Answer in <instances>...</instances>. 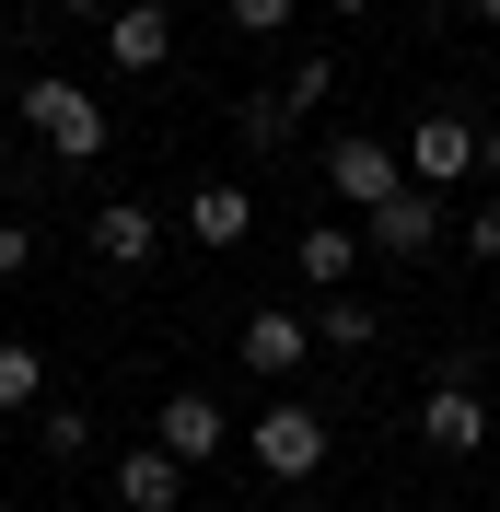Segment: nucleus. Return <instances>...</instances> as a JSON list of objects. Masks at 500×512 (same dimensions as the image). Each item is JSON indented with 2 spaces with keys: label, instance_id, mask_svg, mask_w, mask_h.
I'll list each match as a JSON object with an SVG mask.
<instances>
[{
  "label": "nucleus",
  "instance_id": "f257e3e1",
  "mask_svg": "<svg viewBox=\"0 0 500 512\" xmlns=\"http://www.w3.org/2000/svg\"><path fill=\"white\" fill-rule=\"evenodd\" d=\"M24 128H35L59 163H94L105 140H117V117H105L82 82H59V70H35V82H24Z\"/></svg>",
  "mask_w": 500,
  "mask_h": 512
},
{
  "label": "nucleus",
  "instance_id": "f03ea898",
  "mask_svg": "<svg viewBox=\"0 0 500 512\" xmlns=\"http://www.w3.org/2000/svg\"><path fill=\"white\" fill-rule=\"evenodd\" d=\"M326 443H338V431H326V408H303V396H280V408L245 419V454L268 466V489H303L314 466H326Z\"/></svg>",
  "mask_w": 500,
  "mask_h": 512
},
{
  "label": "nucleus",
  "instance_id": "7ed1b4c3",
  "mask_svg": "<svg viewBox=\"0 0 500 512\" xmlns=\"http://www.w3.org/2000/svg\"><path fill=\"white\" fill-rule=\"evenodd\" d=\"M396 152H407V187L454 198V187L477 175V128H466V117H407V140H396Z\"/></svg>",
  "mask_w": 500,
  "mask_h": 512
},
{
  "label": "nucleus",
  "instance_id": "20e7f679",
  "mask_svg": "<svg viewBox=\"0 0 500 512\" xmlns=\"http://www.w3.org/2000/svg\"><path fill=\"white\" fill-rule=\"evenodd\" d=\"M326 187H338L349 210H384V198L407 187V152H396V140H361V128H349V140H326Z\"/></svg>",
  "mask_w": 500,
  "mask_h": 512
},
{
  "label": "nucleus",
  "instance_id": "39448f33",
  "mask_svg": "<svg viewBox=\"0 0 500 512\" xmlns=\"http://www.w3.org/2000/svg\"><path fill=\"white\" fill-rule=\"evenodd\" d=\"M152 443L175 454V466H210V454L233 443V408H221V396H198V384H175V396L152 408Z\"/></svg>",
  "mask_w": 500,
  "mask_h": 512
},
{
  "label": "nucleus",
  "instance_id": "423d86ee",
  "mask_svg": "<svg viewBox=\"0 0 500 512\" xmlns=\"http://www.w3.org/2000/svg\"><path fill=\"white\" fill-rule=\"evenodd\" d=\"M233 350H245L256 384H291V373L314 361V315H280V303H268V315H245V338H233Z\"/></svg>",
  "mask_w": 500,
  "mask_h": 512
},
{
  "label": "nucleus",
  "instance_id": "0eeeda50",
  "mask_svg": "<svg viewBox=\"0 0 500 512\" xmlns=\"http://www.w3.org/2000/svg\"><path fill=\"white\" fill-rule=\"evenodd\" d=\"M419 443L431 454H489V408H477V384H431V396H419Z\"/></svg>",
  "mask_w": 500,
  "mask_h": 512
},
{
  "label": "nucleus",
  "instance_id": "6e6552de",
  "mask_svg": "<svg viewBox=\"0 0 500 512\" xmlns=\"http://www.w3.org/2000/svg\"><path fill=\"white\" fill-rule=\"evenodd\" d=\"M105 59L117 70H163L175 59V12H163V0H117V12H105Z\"/></svg>",
  "mask_w": 500,
  "mask_h": 512
},
{
  "label": "nucleus",
  "instance_id": "1a4fd4ad",
  "mask_svg": "<svg viewBox=\"0 0 500 512\" xmlns=\"http://www.w3.org/2000/svg\"><path fill=\"white\" fill-rule=\"evenodd\" d=\"M94 256H105V268H152V256H163V210L105 198V210H94Z\"/></svg>",
  "mask_w": 500,
  "mask_h": 512
},
{
  "label": "nucleus",
  "instance_id": "9d476101",
  "mask_svg": "<svg viewBox=\"0 0 500 512\" xmlns=\"http://www.w3.org/2000/svg\"><path fill=\"white\" fill-rule=\"evenodd\" d=\"M373 245H384V256H431V245H442V198H431V187H396V198L373 210Z\"/></svg>",
  "mask_w": 500,
  "mask_h": 512
},
{
  "label": "nucleus",
  "instance_id": "9b49d317",
  "mask_svg": "<svg viewBox=\"0 0 500 512\" xmlns=\"http://www.w3.org/2000/svg\"><path fill=\"white\" fill-rule=\"evenodd\" d=\"M245 233H256V198H245V187H187V245L233 256Z\"/></svg>",
  "mask_w": 500,
  "mask_h": 512
},
{
  "label": "nucleus",
  "instance_id": "f8f14e48",
  "mask_svg": "<svg viewBox=\"0 0 500 512\" xmlns=\"http://www.w3.org/2000/svg\"><path fill=\"white\" fill-rule=\"evenodd\" d=\"M117 501H128V512H187V466H175L163 443H140V454L117 466Z\"/></svg>",
  "mask_w": 500,
  "mask_h": 512
},
{
  "label": "nucleus",
  "instance_id": "ddd939ff",
  "mask_svg": "<svg viewBox=\"0 0 500 512\" xmlns=\"http://www.w3.org/2000/svg\"><path fill=\"white\" fill-rule=\"evenodd\" d=\"M291 256H303V280H314V291H349V268H361V233H349V222H314Z\"/></svg>",
  "mask_w": 500,
  "mask_h": 512
},
{
  "label": "nucleus",
  "instance_id": "4468645a",
  "mask_svg": "<svg viewBox=\"0 0 500 512\" xmlns=\"http://www.w3.org/2000/svg\"><path fill=\"white\" fill-rule=\"evenodd\" d=\"M314 350H373V303L326 291V303H314Z\"/></svg>",
  "mask_w": 500,
  "mask_h": 512
},
{
  "label": "nucleus",
  "instance_id": "2eb2a0df",
  "mask_svg": "<svg viewBox=\"0 0 500 512\" xmlns=\"http://www.w3.org/2000/svg\"><path fill=\"white\" fill-rule=\"evenodd\" d=\"M35 396H47V350L0 338V408H35Z\"/></svg>",
  "mask_w": 500,
  "mask_h": 512
},
{
  "label": "nucleus",
  "instance_id": "dca6fc26",
  "mask_svg": "<svg viewBox=\"0 0 500 512\" xmlns=\"http://www.w3.org/2000/svg\"><path fill=\"white\" fill-rule=\"evenodd\" d=\"M35 443L59 454V466H82V454H94V419H82V408H47V419H35Z\"/></svg>",
  "mask_w": 500,
  "mask_h": 512
},
{
  "label": "nucleus",
  "instance_id": "f3484780",
  "mask_svg": "<svg viewBox=\"0 0 500 512\" xmlns=\"http://www.w3.org/2000/svg\"><path fill=\"white\" fill-rule=\"evenodd\" d=\"M326 94H338V59H303V70H291V82H280V105H291V117H314V105H326Z\"/></svg>",
  "mask_w": 500,
  "mask_h": 512
},
{
  "label": "nucleus",
  "instance_id": "a211bd4d",
  "mask_svg": "<svg viewBox=\"0 0 500 512\" xmlns=\"http://www.w3.org/2000/svg\"><path fill=\"white\" fill-rule=\"evenodd\" d=\"M221 12H233V35H291L303 0H221Z\"/></svg>",
  "mask_w": 500,
  "mask_h": 512
},
{
  "label": "nucleus",
  "instance_id": "6ab92c4d",
  "mask_svg": "<svg viewBox=\"0 0 500 512\" xmlns=\"http://www.w3.org/2000/svg\"><path fill=\"white\" fill-rule=\"evenodd\" d=\"M280 128H303V117H291L280 94H256V105H245V140H268V152H280Z\"/></svg>",
  "mask_w": 500,
  "mask_h": 512
},
{
  "label": "nucleus",
  "instance_id": "aec40b11",
  "mask_svg": "<svg viewBox=\"0 0 500 512\" xmlns=\"http://www.w3.org/2000/svg\"><path fill=\"white\" fill-rule=\"evenodd\" d=\"M466 256H489V268H500V198H477V210H466Z\"/></svg>",
  "mask_w": 500,
  "mask_h": 512
},
{
  "label": "nucleus",
  "instance_id": "412c9836",
  "mask_svg": "<svg viewBox=\"0 0 500 512\" xmlns=\"http://www.w3.org/2000/svg\"><path fill=\"white\" fill-rule=\"evenodd\" d=\"M35 268V222H0V280H24Z\"/></svg>",
  "mask_w": 500,
  "mask_h": 512
},
{
  "label": "nucleus",
  "instance_id": "4be33fe9",
  "mask_svg": "<svg viewBox=\"0 0 500 512\" xmlns=\"http://www.w3.org/2000/svg\"><path fill=\"white\" fill-rule=\"evenodd\" d=\"M477 163H489V187H500V117H489V128H477Z\"/></svg>",
  "mask_w": 500,
  "mask_h": 512
},
{
  "label": "nucleus",
  "instance_id": "5701e85b",
  "mask_svg": "<svg viewBox=\"0 0 500 512\" xmlns=\"http://www.w3.org/2000/svg\"><path fill=\"white\" fill-rule=\"evenodd\" d=\"M326 12H338V24H361V12H373V0H326Z\"/></svg>",
  "mask_w": 500,
  "mask_h": 512
},
{
  "label": "nucleus",
  "instance_id": "b1692460",
  "mask_svg": "<svg viewBox=\"0 0 500 512\" xmlns=\"http://www.w3.org/2000/svg\"><path fill=\"white\" fill-rule=\"evenodd\" d=\"M59 12H94V24H105V12H117V0H59Z\"/></svg>",
  "mask_w": 500,
  "mask_h": 512
},
{
  "label": "nucleus",
  "instance_id": "393cba45",
  "mask_svg": "<svg viewBox=\"0 0 500 512\" xmlns=\"http://www.w3.org/2000/svg\"><path fill=\"white\" fill-rule=\"evenodd\" d=\"M466 12H477V24H500V0H466Z\"/></svg>",
  "mask_w": 500,
  "mask_h": 512
},
{
  "label": "nucleus",
  "instance_id": "a878e982",
  "mask_svg": "<svg viewBox=\"0 0 500 512\" xmlns=\"http://www.w3.org/2000/svg\"><path fill=\"white\" fill-rule=\"evenodd\" d=\"M268 512H303V501H268Z\"/></svg>",
  "mask_w": 500,
  "mask_h": 512
},
{
  "label": "nucleus",
  "instance_id": "bb28decb",
  "mask_svg": "<svg viewBox=\"0 0 500 512\" xmlns=\"http://www.w3.org/2000/svg\"><path fill=\"white\" fill-rule=\"evenodd\" d=\"M0 512H12V501H0Z\"/></svg>",
  "mask_w": 500,
  "mask_h": 512
}]
</instances>
